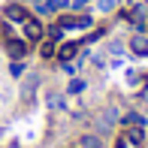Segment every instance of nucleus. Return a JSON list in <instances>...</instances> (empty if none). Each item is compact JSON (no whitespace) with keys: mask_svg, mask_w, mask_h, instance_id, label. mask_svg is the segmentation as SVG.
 <instances>
[{"mask_svg":"<svg viewBox=\"0 0 148 148\" xmlns=\"http://www.w3.org/2000/svg\"><path fill=\"white\" fill-rule=\"evenodd\" d=\"M3 51H6V58H12V60H24V58H27V51H30V42H27V39H21V36L3 39Z\"/></svg>","mask_w":148,"mask_h":148,"instance_id":"nucleus-2","label":"nucleus"},{"mask_svg":"<svg viewBox=\"0 0 148 148\" xmlns=\"http://www.w3.org/2000/svg\"><path fill=\"white\" fill-rule=\"evenodd\" d=\"M94 3H97V9H100V12H112L118 0H94Z\"/></svg>","mask_w":148,"mask_h":148,"instance_id":"nucleus-13","label":"nucleus"},{"mask_svg":"<svg viewBox=\"0 0 148 148\" xmlns=\"http://www.w3.org/2000/svg\"><path fill=\"white\" fill-rule=\"evenodd\" d=\"M145 6H148V0H145Z\"/></svg>","mask_w":148,"mask_h":148,"instance_id":"nucleus-17","label":"nucleus"},{"mask_svg":"<svg viewBox=\"0 0 148 148\" xmlns=\"http://www.w3.org/2000/svg\"><path fill=\"white\" fill-rule=\"evenodd\" d=\"M79 55V42H58V60H60V64H66V60H73V58H76Z\"/></svg>","mask_w":148,"mask_h":148,"instance_id":"nucleus-5","label":"nucleus"},{"mask_svg":"<svg viewBox=\"0 0 148 148\" xmlns=\"http://www.w3.org/2000/svg\"><path fill=\"white\" fill-rule=\"evenodd\" d=\"M9 76H12V79H21V76H24V60H12Z\"/></svg>","mask_w":148,"mask_h":148,"instance_id":"nucleus-11","label":"nucleus"},{"mask_svg":"<svg viewBox=\"0 0 148 148\" xmlns=\"http://www.w3.org/2000/svg\"><path fill=\"white\" fill-rule=\"evenodd\" d=\"M109 51H112V55H124V45H121V42H112Z\"/></svg>","mask_w":148,"mask_h":148,"instance_id":"nucleus-15","label":"nucleus"},{"mask_svg":"<svg viewBox=\"0 0 148 148\" xmlns=\"http://www.w3.org/2000/svg\"><path fill=\"white\" fill-rule=\"evenodd\" d=\"M45 36H49V39H55V42H64L66 30H64V27H60V24L55 21V24H49V27H45Z\"/></svg>","mask_w":148,"mask_h":148,"instance_id":"nucleus-9","label":"nucleus"},{"mask_svg":"<svg viewBox=\"0 0 148 148\" xmlns=\"http://www.w3.org/2000/svg\"><path fill=\"white\" fill-rule=\"evenodd\" d=\"M94 27V15H88V12H76V30L79 33H88Z\"/></svg>","mask_w":148,"mask_h":148,"instance_id":"nucleus-7","label":"nucleus"},{"mask_svg":"<svg viewBox=\"0 0 148 148\" xmlns=\"http://www.w3.org/2000/svg\"><path fill=\"white\" fill-rule=\"evenodd\" d=\"M39 55H42L45 60H51V58L58 55V42L49 39V36H42V39H39Z\"/></svg>","mask_w":148,"mask_h":148,"instance_id":"nucleus-6","label":"nucleus"},{"mask_svg":"<svg viewBox=\"0 0 148 148\" xmlns=\"http://www.w3.org/2000/svg\"><path fill=\"white\" fill-rule=\"evenodd\" d=\"M121 124L124 127H145V118L139 115V112H127V115L121 118Z\"/></svg>","mask_w":148,"mask_h":148,"instance_id":"nucleus-8","label":"nucleus"},{"mask_svg":"<svg viewBox=\"0 0 148 148\" xmlns=\"http://www.w3.org/2000/svg\"><path fill=\"white\" fill-rule=\"evenodd\" d=\"M139 145H142V142H136L133 136H127V130L121 133V136H118V142H115V148H139Z\"/></svg>","mask_w":148,"mask_h":148,"instance_id":"nucleus-10","label":"nucleus"},{"mask_svg":"<svg viewBox=\"0 0 148 148\" xmlns=\"http://www.w3.org/2000/svg\"><path fill=\"white\" fill-rule=\"evenodd\" d=\"M66 91H70V94H82V91H85V79H73Z\"/></svg>","mask_w":148,"mask_h":148,"instance_id":"nucleus-14","label":"nucleus"},{"mask_svg":"<svg viewBox=\"0 0 148 148\" xmlns=\"http://www.w3.org/2000/svg\"><path fill=\"white\" fill-rule=\"evenodd\" d=\"M79 145H82V148H100V139H97V136H82V139H79Z\"/></svg>","mask_w":148,"mask_h":148,"instance_id":"nucleus-12","label":"nucleus"},{"mask_svg":"<svg viewBox=\"0 0 148 148\" xmlns=\"http://www.w3.org/2000/svg\"><path fill=\"white\" fill-rule=\"evenodd\" d=\"M27 15L30 12L24 3H6V9H3V21H12V24H21Z\"/></svg>","mask_w":148,"mask_h":148,"instance_id":"nucleus-3","label":"nucleus"},{"mask_svg":"<svg viewBox=\"0 0 148 148\" xmlns=\"http://www.w3.org/2000/svg\"><path fill=\"white\" fill-rule=\"evenodd\" d=\"M130 51L136 58H148V36L145 33H133L130 36Z\"/></svg>","mask_w":148,"mask_h":148,"instance_id":"nucleus-4","label":"nucleus"},{"mask_svg":"<svg viewBox=\"0 0 148 148\" xmlns=\"http://www.w3.org/2000/svg\"><path fill=\"white\" fill-rule=\"evenodd\" d=\"M139 97H142V103H148V85H145L142 91H139Z\"/></svg>","mask_w":148,"mask_h":148,"instance_id":"nucleus-16","label":"nucleus"},{"mask_svg":"<svg viewBox=\"0 0 148 148\" xmlns=\"http://www.w3.org/2000/svg\"><path fill=\"white\" fill-rule=\"evenodd\" d=\"M45 36V24L42 21H39V18H24V21H21V39H27V42L33 45V42H39V39H42Z\"/></svg>","mask_w":148,"mask_h":148,"instance_id":"nucleus-1","label":"nucleus"}]
</instances>
